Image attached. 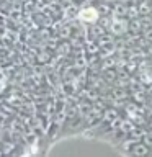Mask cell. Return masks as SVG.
Segmentation results:
<instances>
[{"label": "cell", "instance_id": "6da1fadb", "mask_svg": "<svg viewBox=\"0 0 152 157\" xmlns=\"http://www.w3.org/2000/svg\"><path fill=\"white\" fill-rule=\"evenodd\" d=\"M78 18H80V21H83V23L93 25L101 18V13H100V10L95 8V7H85L78 12Z\"/></svg>", "mask_w": 152, "mask_h": 157}, {"label": "cell", "instance_id": "7a4b0ae2", "mask_svg": "<svg viewBox=\"0 0 152 157\" xmlns=\"http://www.w3.org/2000/svg\"><path fill=\"white\" fill-rule=\"evenodd\" d=\"M110 31L116 36H121L126 31H129V21H126L124 18H115L110 23Z\"/></svg>", "mask_w": 152, "mask_h": 157}, {"label": "cell", "instance_id": "3957f363", "mask_svg": "<svg viewBox=\"0 0 152 157\" xmlns=\"http://www.w3.org/2000/svg\"><path fill=\"white\" fill-rule=\"evenodd\" d=\"M129 152H131L132 155H147L150 152V149H149V146H147L146 142L137 141V142H134V146L131 147Z\"/></svg>", "mask_w": 152, "mask_h": 157}, {"label": "cell", "instance_id": "277c9868", "mask_svg": "<svg viewBox=\"0 0 152 157\" xmlns=\"http://www.w3.org/2000/svg\"><path fill=\"white\" fill-rule=\"evenodd\" d=\"M132 129H136V126L132 124V123L129 121V120H121V126H120V131H124V132H129L132 131Z\"/></svg>", "mask_w": 152, "mask_h": 157}, {"label": "cell", "instance_id": "5b68a950", "mask_svg": "<svg viewBox=\"0 0 152 157\" xmlns=\"http://www.w3.org/2000/svg\"><path fill=\"white\" fill-rule=\"evenodd\" d=\"M103 116H105V120H108V121H113V120H116V111L115 110H108V111H105V115H103Z\"/></svg>", "mask_w": 152, "mask_h": 157}, {"label": "cell", "instance_id": "8992f818", "mask_svg": "<svg viewBox=\"0 0 152 157\" xmlns=\"http://www.w3.org/2000/svg\"><path fill=\"white\" fill-rule=\"evenodd\" d=\"M142 142H146L149 147H152V131H147L146 132L144 137H142Z\"/></svg>", "mask_w": 152, "mask_h": 157}, {"label": "cell", "instance_id": "52a82bcc", "mask_svg": "<svg viewBox=\"0 0 152 157\" xmlns=\"http://www.w3.org/2000/svg\"><path fill=\"white\" fill-rule=\"evenodd\" d=\"M150 128H152V118H150Z\"/></svg>", "mask_w": 152, "mask_h": 157}, {"label": "cell", "instance_id": "ba28073f", "mask_svg": "<svg viewBox=\"0 0 152 157\" xmlns=\"http://www.w3.org/2000/svg\"><path fill=\"white\" fill-rule=\"evenodd\" d=\"M150 8H152V2H150Z\"/></svg>", "mask_w": 152, "mask_h": 157}, {"label": "cell", "instance_id": "9c48e42d", "mask_svg": "<svg viewBox=\"0 0 152 157\" xmlns=\"http://www.w3.org/2000/svg\"><path fill=\"white\" fill-rule=\"evenodd\" d=\"M149 2H152V0H149Z\"/></svg>", "mask_w": 152, "mask_h": 157}]
</instances>
